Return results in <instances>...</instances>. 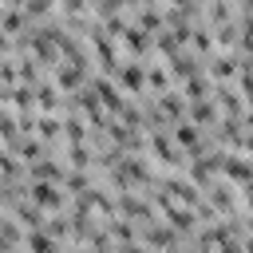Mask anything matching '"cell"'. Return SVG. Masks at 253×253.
Wrapping results in <instances>:
<instances>
[{
	"instance_id": "cell-3",
	"label": "cell",
	"mask_w": 253,
	"mask_h": 253,
	"mask_svg": "<svg viewBox=\"0 0 253 253\" xmlns=\"http://www.w3.org/2000/svg\"><path fill=\"white\" fill-rule=\"evenodd\" d=\"M174 138H178L182 146H198V130H194V123H178V130H174Z\"/></svg>"
},
{
	"instance_id": "cell-7",
	"label": "cell",
	"mask_w": 253,
	"mask_h": 253,
	"mask_svg": "<svg viewBox=\"0 0 253 253\" xmlns=\"http://www.w3.org/2000/svg\"><path fill=\"white\" fill-rule=\"evenodd\" d=\"M55 130H59V123H55V119H43V123H40V134H43V138H51Z\"/></svg>"
},
{
	"instance_id": "cell-1",
	"label": "cell",
	"mask_w": 253,
	"mask_h": 253,
	"mask_svg": "<svg viewBox=\"0 0 253 253\" xmlns=\"http://www.w3.org/2000/svg\"><path fill=\"white\" fill-rule=\"evenodd\" d=\"M32 202L40 210H55V206H63V194H55V186H47V182H36L32 186Z\"/></svg>"
},
{
	"instance_id": "cell-2",
	"label": "cell",
	"mask_w": 253,
	"mask_h": 253,
	"mask_svg": "<svg viewBox=\"0 0 253 253\" xmlns=\"http://www.w3.org/2000/svg\"><path fill=\"white\" fill-rule=\"evenodd\" d=\"M119 83H123V87H130V91H142V87H146V75H142V67H134V63H130V67H123Z\"/></svg>"
},
{
	"instance_id": "cell-5",
	"label": "cell",
	"mask_w": 253,
	"mask_h": 253,
	"mask_svg": "<svg viewBox=\"0 0 253 253\" xmlns=\"http://www.w3.org/2000/svg\"><path fill=\"white\" fill-rule=\"evenodd\" d=\"M28 245H32V249H51L55 241H51V237H43V233H28Z\"/></svg>"
},
{
	"instance_id": "cell-6",
	"label": "cell",
	"mask_w": 253,
	"mask_h": 253,
	"mask_svg": "<svg viewBox=\"0 0 253 253\" xmlns=\"http://www.w3.org/2000/svg\"><path fill=\"white\" fill-rule=\"evenodd\" d=\"M162 111H166V115H178V111H182V99H178V95H166V99H162Z\"/></svg>"
},
{
	"instance_id": "cell-4",
	"label": "cell",
	"mask_w": 253,
	"mask_h": 253,
	"mask_svg": "<svg viewBox=\"0 0 253 253\" xmlns=\"http://www.w3.org/2000/svg\"><path fill=\"white\" fill-rule=\"evenodd\" d=\"M210 119H213V107L210 103H198L194 107V123H210Z\"/></svg>"
}]
</instances>
